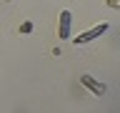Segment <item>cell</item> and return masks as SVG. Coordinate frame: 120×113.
<instances>
[{"mask_svg":"<svg viewBox=\"0 0 120 113\" xmlns=\"http://www.w3.org/2000/svg\"><path fill=\"white\" fill-rule=\"evenodd\" d=\"M108 28H110L108 23H100V25H95V28H90V30H85V33H80V35H75V38H73V43H75V45L90 43V40H95L98 35H103V33H105Z\"/></svg>","mask_w":120,"mask_h":113,"instance_id":"cell-1","label":"cell"},{"mask_svg":"<svg viewBox=\"0 0 120 113\" xmlns=\"http://www.w3.org/2000/svg\"><path fill=\"white\" fill-rule=\"evenodd\" d=\"M80 83L85 85V88H90V93H95V96H103L105 93V85L98 83L95 78H90V75H80Z\"/></svg>","mask_w":120,"mask_h":113,"instance_id":"cell-2","label":"cell"},{"mask_svg":"<svg viewBox=\"0 0 120 113\" xmlns=\"http://www.w3.org/2000/svg\"><path fill=\"white\" fill-rule=\"evenodd\" d=\"M70 18H73L70 10H63V13H60V25H58V35L60 38H68V35H70Z\"/></svg>","mask_w":120,"mask_h":113,"instance_id":"cell-3","label":"cell"},{"mask_svg":"<svg viewBox=\"0 0 120 113\" xmlns=\"http://www.w3.org/2000/svg\"><path fill=\"white\" fill-rule=\"evenodd\" d=\"M30 30H33V23H22V28H20V33H30Z\"/></svg>","mask_w":120,"mask_h":113,"instance_id":"cell-4","label":"cell"}]
</instances>
